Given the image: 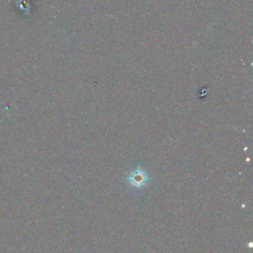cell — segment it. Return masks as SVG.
<instances>
[{"label":"cell","instance_id":"cell-1","mask_svg":"<svg viewBox=\"0 0 253 253\" xmlns=\"http://www.w3.org/2000/svg\"><path fill=\"white\" fill-rule=\"evenodd\" d=\"M128 182L135 188H140L144 187L146 185V183L148 182V175L144 170H135L133 171L129 177L127 178Z\"/></svg>","mask_w":253,"mask_h":253}]
</instances>
